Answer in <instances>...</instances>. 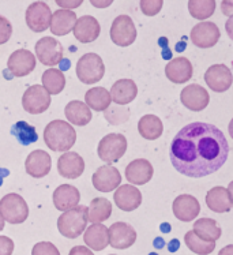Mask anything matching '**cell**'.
Segmentation results:
<instances>
[{
  "mask_svg": "<svg viewBox=\"0 0 233 255\" xmlns=\"http://www.w3.org/2000/svg\"><path fill=\"white\" fill-rule=\"evenodd\" d=\"M111 38L119 47H129L136 38V27L128 15H119L111 26Z\"/></svg>",
  "mask_w": 233,
  "mask_h": 255,
  "instance_id": "cell-10",
  "label": "cell"
},
{
  "mask_svg": "<svg viewBox=\"0 0 233 255\" xmlns=\"http://www.w3.org/2000/svg\"><path fill=\"white\" fill-rule=\"evenodd\" d=\"M94 5H99V7H104V5H109L111 1H105V3H97V1H93Z\"/></svg>",
  "mask_w": 233,
  "mask_h": 255,
  "instance_id": "cell-46",
  "label": "cell"
},
{
  "mask_svg": "<svg viewBox=\"0 0 233 255\" xmlns=\"http://www.w3.org/2000/svg\"><path fill=\"white\" fill-rule=\"evenodd\" d=\"M229 143L217 126L194 122L183 127L171 143L172 165L188 177H205L227 162Z\"/></svg>",
  "mask_w": 233,
  "mask_h": 255,
  "instance_id": "cell-1",
  "label": "cell"
},
{
  "mask_svg": "<svg viewBox=\"0 0 233 255\" xmlns=\"http://www.w3.org/2000/svg\"><path fill=\"white\" fill-rule=\"evenodd\" d=\"M223 12L228 16H232V3L231 1H224L223 3Z\"/></svg>",
  "mask_w": 233,
  "mask_h": 255,
  "instance_id": "cell-44",
  "label": "cell"
},
{
  "mask_svg": "<svg viewBox=\"0 0 233 255\" xmlns=\"http://www.w3.org/2000/svg\"><path fill=\"white\" fill-rule=\"evenodd\" d=\"M88 227V208L78 205L59 217L57 229L67 239H77Z\"/></svg>",
  "mask_w": 233,
  "mask_h": 255,
  "instance_id": "cell-3",
  "label": "cell"
},
{
  "mask_svg": "<svg viewBox=\"0 0 233 255\" xmlns=\"http://www.w3.org/2000/svg\"><path fill=\"white\" fill-rule=\"evenodd\" d=\"M36 56L29 49H16L8 57L7 67L14 77L22 78L31 74V71L36 68Z\"/></svg>",
  "mask_w": 233,
  "mask_h": 255,
  "instance_id": "cell-13",
  "label": "cell"
},
{
  "mask_svg": "<svg viewBox=\"0 0 233 255\" xmlns=\"http://www.w3.org/2000/svg\"><path fill=\"white\" fill-rule=\"evenodd\" d=\"M37 59L40 60L44 66H57L63 60L64 56V49L60 42L55 40L53 37H42L36 42Z\"/></svg>",
  "mask_w": 233,
  "mask_h": 255,
  "instance_id": "cell-8",
  "label": "cell"
},
{
  "mask_svg": "<svg viewBox=\"0 0 233 255\" xmlns=\"http://www.w3.org/2000/svg\"><path fill=\"white\" fill-rule=\"evenodd\" d=\"M184 242H186L187 247L198 255L212 254L216 249V242H206V240L201 239L192 231L187 232L184 236Z\"/></svg>",
  "mask_w": 233,
  "mask_h": 255,
  "instance_id": "cell-36",
  "label": "cell"
},
{
  "mask_svg": "<svg viewBox=\"0 0 233 255\" xmlns=\"http://www.w3.org/2000/svg\"><path fill=\"white\" fill-rule=\"evenodd\" d=\"M77 14L71 10H57L52 14L51 18V31L55 36H66L70 31H73L75 22H77Z\"/></svg>",
  "mask_w": 233,
  "mask_h": 255,
  "instance_id": "cell-27",
  "label": "cell"
},
{
  "mask_svg": "<svg viewBox=\"0 0 233 255\" xmlns=\"http://www.w3.org/2000/svg\"><path fill=\"white\" fill-rule=\"evenodd\" d=\"M0 214L10 224H22L29 216V206L19 194L10 193L0 199Z\"/></svg>",
  "mask_w": 233,
  "mask_h": 255,
  "instance_id": "cell-5",
  "label": "cell"
},
{
  "mask_svg": "<svg viewBox=\"0 0 233 255\" xmlns=\"http://www.w3.org/2000/svg\"><path fill=\"white\" fill-rule=\"evenodd\" d=\"M180 101L181 104L190 111L201 112L210 103V96H209V92L206 89L201 86V85H188L181 90Z\"/></svg>",
  "mask_w": 233,
  "mask_h": 255,
  "instance_id": "cell-14",
  "label": "cell"
},
{
  "mask_svg": "<svg viewBox=\"0 0 233 255\" xmlns=\"http://www.w3.org/2000/svg\"><path fill=\"white\" fill-rule=\"evenodd\" d=\"M92 183L93 187L100 193H111L120 186L121 175L112 165H103L93 173Z\"/></svg>",
  "mask_w": 233,
  "mask_h": 255,
  "instance_id": "cell-15",
  "label": "cell"
},
{
  "mask_svg": "<svg viewBox=\"0 0 233 255\" xmlns=\"http://www.w3.org/2000/svg\"><path fill=\"white\" fill-rule=\"evenodd\" d=\"M77 141V131L68 122L53 120L44 130V142L53 151H68Z\"/></svg>",
  "mask_w": 233,
  "mask_h": 255,
  "instance_id": "cell-2",
  "label": "cell"
},
{
  "mask_svg": "<svg viewBox=\"0 0 233 255\" xmlns=\"http://www.w3.org/2000/svg\"><path fill=\"white\" fill-rule=\"evenodd\" d=\"M14 242L7 236H0V255H12Z\"/></svg>",
  "mask_w": 233,
  "mask_h": 255,
  "instance_id": "cell-41",
  "label": "cell"
},
{
  "mask_svg": "<svg viewBox=\"0 0 233 255\" xmlns=\"http://www.w3.org/2000/svg\"><path fill=\"white\" fill-rule=\"evenodd\" d=\"M56 3L60 5V7H63V10H64V8H75L78 5L82 4L83 1L82 0H78V1H59V0H57Z\"/></svg>",
  "mask_w": 233,
  "mask_h": 255,
  "instance_id": "cell-43",
  "label": "cell"
},
{
  "mask_svg": "<svg viewBox=\"0 0 233 255\" xmlns=\"http://www.w3.org/2000/svg\"><path fill=\"white\" fill-rule=\"evenodd\" d=\"M42 88L49 94H59L66 86V77L60 70L49 68L42 74Z\"/></svg>",
  "mask_w": 233,
  "mask_h": 255,
  "instance_id": "cell-34",
  "label": "cell"
},
{
  "mask_svg": "<svg viewBox=\"0 0 233 255\" xmlns=\"http://www.w3.org/2000/svg\"><path fill=\"white\" fill-rule=\"evenodd\" d=\"M51 156L45 150L37 149V150H33L29 156L26 157L25 169L31 177L40 179V177L47 176L48 173L51 172Z\"/></svg>",
  "mask_w": 233,
  "mask_h": 255,
  "instance_id": "cell-20",
  "label": "cell"
},
{
  "mask_svg": "<svg viewBox=\"0 0 233 255\" xmlns=\"http://www.w3.org/2000/svg\"><path fill=\"white\" fill-rule=\"evenodd\" d=\"M83 240L89 249L94 251H103L109 245L108 228L104 224H92L85 229Z\"/></svg>",
  "mask_w": 233,
  "mask_h": 255,
  "instance_id": "cell-28",
  "label": "cell"
},
{
  "mask_svg": "<svg viewBox=\"0 0 233 255\" xmlns=\"http://www.w3.org/2000/svg\"><path fill=\"white\" fill-rule=\"evenodd\" d=\"M188 11L195 19L203 21L214 14L216 11V1L214 0H190L188 1Z\"/></svg>",
  "mask_w": 233,
  "mask_h": 255,
  "instance_id": "cell-35",
  "label": "cell"
},
{
  "mask_svg": "<svg viewBox=\"0 0 233 255\" xmlns=\"http://www.w3.org/2000/svg\"><path fill=\"white\" fill-rule=\"evenodd\" d=\"M51 105V94L41 85H31L22 96V107L31 115L44 114Z\"/></svg>",
  "mask_w": 233,
  "mask_h": 255,
  "instance_id": "cell-7",
  "label": "cell"
},
{
  "mask_svg": "<svg viewBox=\"0 0 233 255\" xmlns=\"http://www.w3.org/2000/svg\"><path fill=\"white\" fill-rule=\"evenodd\" d=\"M231 187H213L209 190L206 194V205L207 208L210 209L214 213H227L229 212L233 206V198L232 193H231Z\"/></svg>",
  "mask_w": 233,
  "mask_h": 255,
  "instance_id": "cell-24",
  "label": "cell"
},
{
  "mask_svg": "<svg viewBox=\"0 0 233 255\" xmlns=\"http://www.w3.org/2000/svg\"><path fill=\"white\" fill-rule=\"evenodd\" d=\"M31 255H60L56 246L52 245L51 242H40L33 247Z\"/></svg>",
  "mask_w": 233,
  "mask_h": 255,
  "instance_id": "cell-39",
  "label": "cell"
},
{
  "mask_svg": "<svg viewBox=\"0 0 233 255\" xmlns=\"http://www.w3.org/2000/svg\"><path fill=\"white\" fill-rule=\"evenodd\" d=\"M172 210L176 219L183 223H190L197 219L201 213V203L190 194H181L173 201Z\"/></svg>",
  "mask_w": 233,
  "mask_h": 255,
  "instance_id": "cell-17",
  "label": "cell"
},
{
  "mask_svg": "<svg viewBox=\"0 0 233 255\" xmlns=\"http://www.w3.org/2000/svg\"><path fill=\"white\" fill-rule=\"evenodd\" d=\"M190 37H191L194 45L202 48V49H207V48H212L217 44L221 37V33L216 23L203 21L192 27Z\"/></svg>",
  "mask_w": 233,
  "mask_h": 255,
  "instance_id": "cell-11",
  "label": "cell"
},
{
  "mask_svg": "<svg viewBox=\"0 0 233 255\" xmlns=\"http://www.w3.org/2000/svg\"><path fill=\"white\" fill-rule=\"evenodd\" d=\"M205 82L213 92L224 93L232 86V73L225 64H213L205 73Z\"/></svg>",
  "mask_w": 233,
  "mask_h": 255,
  "instance_id": "cell-12",
  "label": "cell"
},
{
  "mask_svg": "<svg viewBox=\"0 0 233 255\" xmlns=\"http://www.w3.org/2000/svg\"><path fill=\"white\" fill-rule=\"evenodd\" d=\"M112 216V203L107 198H94L88 208V221L101 224Z\"/></svg>",
  "mask_w": 233,
  "mask_h": 255,
  "instance_id": "cell-31",
  "label": "cell"
},
{
  "mask_svg": "<svg viewBox=\"0 0 233 255\" xmlns=\"http://www.w3.org/2000/svg\"><path fill=\"white\" fill-rule=\"evenodd\" d=\"M192 73H194L192 63L187 57H175L165 66L166 78L172 84H186L192 78Z\"/></svg>",
  "mask_w": 233,
  "mask_h": 255,
  "instance_id": "cell-19",
  "label": "cell"
},
{
  "mask_svg": "<svg viewBox=\"0 0 233 255\" xmlns=\"http://www.w3.org/2000/svg\"><path fill=\"white\" fill-rule=\"evenodd\" d=\"M68 255H94L93 251L88 249V247H85V246H75L71 249L70 251V254Z\"/></svg>",
  "mask_w": 233,
  "mask_h": 255,
  "instance_id": "cell-42",
  "label": "cell"
},
{
  "mask_svg": "<svg viewBox=\"0 0 233 255\" xmlns=\"http://www.w3.org/2000/svg\"><path fill=\"white\" fill-rule=\"evenodd\" d=\"M154 175V168L146 158H136L125 168V179L131 186H143L151 180Z\"/></svg>",
  "mask_w": 233,
  "mask_h": 255,
  "instance_id": "cell-18",
  "label": "cell"
},
{
  "mask_svg": "<svg viewBox=\"0 0 233 255\" xmlns=\"http://www.w3.org/2000/svg\"><path fill=\"white\" fill-rule=\"evenodd\" d=\"M85 101L90 111H97L103 112L107 111L111 105V96L105 88H92L85 94Z\"/></svg>",
  "mask_w": 233,
  "mask_h": 255,
  "instance_id": "cell-33",
  "label": "cell"
},
{
  "mask_svg": "<svg viewBox=\"0 0 233 255\" xmlns=\"http://www.w3.org/2000/svg\"><path fill=\"white\" fill-rule=\"evenodd\" d=\"M116 206L123 212H134L142 203V194L138 188L131 184L119 186L114 195Z\"/></svg>",
  "mask_w": 233,
  "mask_h": 255,
  "instance_id": "cell-23",
  "label": "cell"
},
{
  "mask_svg": "<svg viewBox=\"0 0 233 255\" xmlns=\"http://www.w3.org/2000/svg\"><path fill=\"white\" fill-rule=\"evenodd\" d=\"M218 255H233V246L228 245L227 247H224L223 250L218 253Z\"/></svg>",
  "mask_w": 233,
  "mask_h": 255,
  "instance_id": "cell-45",
  "label": "cell"
},
{
  "mask_svg": "<svg viewBox=\"0 0 233 255\" xmlns=\"http://www.w3.org/2000/svg\"><path fill=\"white\" fill-rule=\"evenodd\" d=\"M127 150V139L123 134H108L100 141L99 157L107 164L117 162L125 154Z\"/></svg>",
  "mask_w": 233,
  "mask_h": 255,
  "instance_id": "cell-6",
  "label": "cell"
},
{
  "mask_svg": "<svg viewBox=\"0 0 233 255\" xmlns=\"http://www.w3.org/2000/svg\"><path fill=\"white\" fill-rule=\"evenodd\" d=\"M162 4H164L162 0H153V1L142 0V1H140V10H142V12H143L145 15L154 16L160 12L161 8H162Z\"/></svg>",
  "mask_w": 233,
  "mask_h": 255,
  "instance_id": "cell-38",
  "label": "cell"
},
{
  "mask_svg": "<svg viewBox=\"0 0 233 255\" xmlns=\"http://www.w3.org/2000/svg\"><path fill=\"white\" fill-rule=\"evenodd\" d=\"M12 34V25L11 22L4 18V16L0 15V45H3L5 42L8 41Z\"/></svg>",
  "mask_w": 233,
  "mask_h": 255,
  "instance_id": "cell-40",
  "label": "cell"
},
{
  "mask_svg": "<svg viewBox=\"0 0 233 255\" xmlns=\"http://www.w3.org/2000/svg\"><path fill=\"white\" fill-rule=\"evenodd\" d=\"M74 36L78 41L82 44L96 41L101 33V26L99 21L92 15H83L75 22V26L73 29Z\"/></svg>",
  "mask_w": 233,
  "mask_h": 255,
  "instance_id": "cell-22",
  "label": "cell"
},
{
  "mask_svg": "<svg viewBox=\"0 0 233 255\" xmlns=\"http://www.w3.org/2000/svg\"><path fill=\"white\" fill-rule=\"evenodd\" d=\"M192 232L197 235L198 238L206 242H216L221 238V234H223L217 221L213 219H201L195 221Z\"/></svg>",
  "mask_w": 233,
  "mask_h": 255,
  "instance_id": "cell-32",
  "label": "cell"
},
{
  "mask_svg": "<svg viewBox=\"0 0 233 255\" xmlns=\"http://www.w3.org/2000/svg\"><path fill=\"white\" fill-rule=\"evenodd\" d=\"M79 201H81L79 190L71 184H62L53 193V205L63 213L78 206Z\"/></svg>",
  "mask_w": 233,
  "mask_h": 255,
  "instance_id": "cell-25",
  "label": "cell"
},
{
  "mask_svg": "<svg viewBox=\"0 0 233 255\" xmlns=\"http://www.w3.org/2000/svg\"><path fill=\"white\" fill-rule=\"evenodd\" d=\"M105 66L97 53H86L77 63V77L85 85H94L103 79Z\"/></svg>",
  "mask_w": 233,
  "mask_h": 255,
  "instance_id": "cell-4",
  "label": "cell"
},
{
  "mask_svg": "<svg viewBox=\"0 0 233 255\" xmlns=\"http://www.w3.org/2000/svg\"><path fill=\"white\" fill-rule=\"evenodd\" d=\"M64 115L67 118L68 123H71L74 126H86L92 122V111L89 108L88 105L82 103V101H70L66 105V110H64Z\"/></svg>",
  "mask_w": 233,
  "mask_h": 255,
  "instance_id": "cell-29",
  "label": "cell"
},
{
  "mask_svg": "<svg viewBox=\"0 0 233 255\" xmlns=\"http://www.w3.org/2000/svg\"><path fill=\"white\" fill-rule=\"evenodd\" d=\"M85 171V161L75 151H66L57 160V172L66 179H78Z\"/></svg>",
  "mask_w": 233,
  "mask_h": 255,
  "instance_id": "cell-21",
  "label": "cell"
},
{
  "mask_svg": "<svg viewBox=\"0 0 233 255\" xmlns=\"http://www.w3.org/2000/svg\"><path fill=\"white\" fill-rule=\"evenodd\" d=\"M111 255H114V254H111Z\"/></svg>",
  "mask_w": 233,
  "mask_h": 255,
  "instance_id": "cell-48",
  "label": "cell"
},
{
  "mask_svg": "<svg viewBox=\"0 0 233 255\" xmlns=\"http://www.w3.org/2000/svg\"><path fill=\"white\" fill-rule=\"evenodd\" d=\"M52 11L51 7L45 1H34L31 3L27 10H26L25 19L26 25L30 30L36 33L48 30V27L51 25Z\"/></svg>",
  "mask_w": 233,
  "mask_h": 255,
  "instance_id": "cell-9",
  "label": "cell"
},
{
  "mask_svg": "<svg viewBox=\"0 0 233 255\" xmlns=\"http://www.w3.org/2000/svg\"><path fill=\"white\" fill-rule=\"evenodd\" d=\"M109 96L117 105H127L138 96V86L132 79H119L112 85Z\"/></svg>",
  "mask_w": 233,
  "mask_h": 255,
  "instance_id": "cell-26",
  "label": "cell"
},
{
  "mask_svg": "<svg viewBox=\"0 0 233 255\" xmlns=\"http://www.w3.org/2000/svg\"><path fill=\"white\" fill-rule=\"evenodd\" d=\"M138 131L142 138H145L147 141H155L162 135L164 126L158 116L145 115L138 122Z\"/></svg>",
  "mask_w": 233,
  "mask_h": 255,
  "instance_id": "cell-30",
  "label": "cell"
},
{
  "mask_svg": "<svg viewBox=\"0 0 233 255\" xmlns=\"http://www.w3.org/2000/svg\"><path fill=\"white\" fill-rule=\"evenodd\" d=\"M109 245L117 250H125L134 245L136 240L135 229L127 223H115L108 228Z\"/></svg>",
  "mask_w": 233,
  "mask_h": 255,
  "instance_id": "cell-16",
  "label": "cell"
},
{
  "mask_svg": "<svg viewBox=\"0 0 233 255\" xmlns=\"http://www.w3.org/2000/svg\"><path fill=\"white\" fill-rule=\"evenodd\" d=\"M3 229H4V219L0 214V231H3Z\"/></svg>",
  "mask_w": 233,
  "mask_h": 255,
  "instance_id": "cell-47",
  "label": "cell"
},
{
  "mask_svg": "<svg viewBox=\"0 0 233 255\" xmlns=\"http://www.w3.org/2000/svg\"><path fill=\"white\" fill-rule=\"evenodd\" d=\"M14 135L18 138V141L21 142L22 145H30V143H34V142L38 139V134H37V130L33 127V126L27 125L26 122H18L15 126H14Z\"/></svg>",
  "mask_w": 233,
  "mask_h": 255,
  "instance_id": "cell-37",
  "label": "cell"
}]
</instances>
